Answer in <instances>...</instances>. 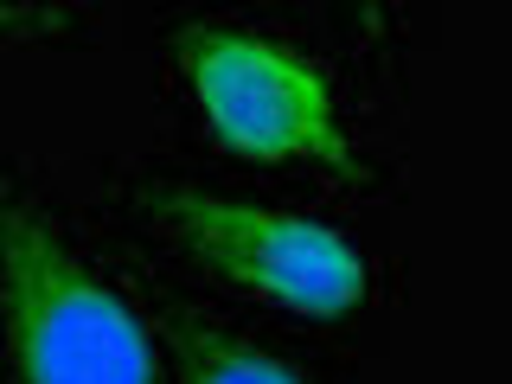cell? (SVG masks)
Instances as JSON below:
<instances>
[{
    "instance_id": "1",
    "label": "cell",
    "mask_w": 512,
    "mask_h": 384,
    "mask_svg": "<svg viewBox=\"0 0 512 384\" xmlns=\"http://www.w3.org/2000/svg\"><path fill=\"white\" fill-rule=\"evenodd\" d=\"M0 288L20 384H160L122 295L77 263L13 173H0Z\"/></svg>"
},
{
    "instance_id": "2",
    "label": "cell",
    "mask_w": 512,
    "mask_h": 384,
    "mask_svg": "<svg viewBox=\"0 0 512 384\" xmlns=\"http://www.w3.org/2000/svg\"><path fill=\"white\" fill-rule=\"evenodd\" d=\"M160 224L199 263H212L224 282L250 288V295L276 301L288 314L340 320L346 308L365 301V256L327 224L263 212V205L218 199V192H192V186L160 192Z\"/></svg>"
},
{
    "instance_id": "3",
    "label": "cell",
    "mask_w": 512,
    "mask_h": 384,
    "mask_svg": "<svg viewBox=\"0 0 512 384\" xmlns=\"http://www.w3.org/2000/svg\"><path fill=\"white\" fill-rule=\"evenodd\" d=\"M173 52L218 141H231L237 154L269 160V167H288V160L352 167L346 135L333 122V96L295 52L237 26H186Z\"/></svg>"
},
{
    "instance_id": "4",
    "label": "cell",
    "mask_w": 512,
    "mask_h": 384,
    "mask_svg": "<svg viewBox=\"0 0 512 384\" xmlns=\"http://www.w3.org/2000/svg\"><path fill=\"white\" fill-rule=\"evenodd\" d=\"M180 372L186 384H301L282 359H269L263 346L224 340V333L180 327Z\"/></svg>"
},
{
    "instance_id": "5",
    "label": "cell",
    "mask_w": 512,
    "mask_h": 384,
    "mask_svg": "<svg viewBox=\"0 0 512 384\" xmlns=\"http://www.w3.org/2000/svg\"><path fill=\"white\" fill-rule=\"evenodd\" d=\"M7 26H20V13H0V32H7Z\"/></svg>"
}]
</instances>
